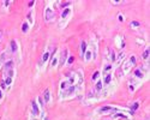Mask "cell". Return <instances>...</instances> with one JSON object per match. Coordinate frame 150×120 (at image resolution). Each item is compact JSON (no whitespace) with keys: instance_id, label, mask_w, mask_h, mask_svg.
<instances>
[{"instance_id":"11","label":"cell","mask_w":150,"mask_h":120,"mask_svg":"<svg viewBox=\"0 0 150 120\" xmlns=\"http://www.w3.org/2000/svg\"><path fill=\"white\" fill-rule=\"evenodd\" d=\"M43 100H45L46 103H48L49 101H51V94H49V90L48 89H46L45 92H43Z\"/></svg>"},{"instance_id":"18","label":"cell","mask_w":150,"mask_h":120,"mask_svg":"<svg viewBox=\"0 0 150 120\" xmlns=\"http://www.w3.org/2000/svg\"><path fill=\"white\" fill-rule=\"evenodd\" d=\"M109 53H110V60L112 61H115V59H117V56H115V53H114V51L113 49H109Z\"/></svg>"},{"instance_id":"25","label":"cell","mask_w":150,"mask_h":120,"mask_svg":"<svg viewBox=\"0 0 150 120\" xmlns=\"http://www.w3.org/2000/svg\"><path fill=\"white\" fill-rule=\"evenodd\" d=\"M28 18H29V22H30V23H33V18H31V11H30L29 13H28Z\"/></svg>"},{"instance_id":"3","label":"cell","mask_w":150,"mask_h":120,"mask_svg":"<svg viewBox=\"0 0 150 120\" xmlns=\"http://www.w3.org/2000/svg\"><path fill=\"white\" fill-rule=\"evenodd\" d=\"M69 58V51L67 49H64L61 52V54H60V58H59V64L62 66L65 64V61H66V59Z\"/></svg>"},{"instance_id":"17","label":"cell","mask_w":150,"mask_h":120,"mask_svg":"<svg viewBox=\"0 0 150 120\" xmlns=\"http://www.w3.org/2000/svg\"><path fill=\"white\" fill-rule=\"evenodd\" d=\"M110 70H112V64H106L105 68H103V72L105 73H108V72H110Z\"/></svg>"},{"instance_id":"20","label":"cell","mask_w":150,"mask_h":120,"mask_svg":"<svg viewBox=\"0 0 150 120\" xmlns=\"http://www.w3.org/2000/svg\"><path fill=\"white\" fill-rule=\"evenodd\" d=\"M58 63H59V58L58 56H54L53 58V61H52V67H55L58 65Z\"/></svg>"},{"instance_id":"12","label":"cell","mask_w":150,"mask_h":120,"mask_svg":"<svg viewBox=\"0 0 150 120\" xmlns=\"http://www.w3.org/2000/svg\"><path fill=\"white\" fill-rule=\"evenodd\" d=\"M11 51L13 52V53H16V52L18 51V46H17V42H16L15 40L11 41Z\"/></svg>"},{"instance_id":"21","label":"cell","mask_w":150,"mask_h":120,"mask_svg":"<svg viewBox=\"0 0 150 120\" xmlns=\"http://www.w3.org/2000/svg\"><path fill=\"white\" fill-rule=\"evenodd\" d=\"M138 107H139V102H134L133 104H131V109L136 111V109H138Z\"/></svg>"},{"instance_id":"22","label":"cell","mask_w":150,"mask_h":120,"mask_svg":"<svg viewBox=\"0 0 150 120\" xmlns=\"http://www.w3.org/2000/svg\"><path fill=\"white\" fill-rule=\"evenodd\" d=\"M131 27H132V28L139 27V22H136V20H134V22H132V23H131Z\"/></svg>"},{"instance_id":"15","label":"cell","mask_w":150,"mask_h":120,"mask_svg":"<svg viewBox=\"0 0 150 120\" xmlns=\"http://www.w3.org/2000/svg\"><path fill=\"white\" fill-rule=\"evenodd\" d=\"M93 56V53H91V49H88L85 52V61H89Z\"/></svg>"},{"instance_id":"14","label":"cell","mask_w":150,"mask_h":120,"mask_svg":"<svg viewBox=\"0 0 150 120\" xmlns=\"http://www.w3.org/2000/svg\"><path fill=\"white\" fill-rule=\"evenodd\" d=\"M102 90V82L101 80H98L97 83H96V87H95V91L96 92H100Z\"/></svg>"},{"instance_id":"5","label":"cell","mask_w":150,"mask_h":120,"mask_svg":"<svg viewBox=\"0 0 150 120\" xmlns=\"http://www.w3.org/2000/svg\"><path fill=\"white\" fill-rule=\"evenodd\" d=\"M112 111H117V108L112 107V106H105V107H102V108H100L97 112H98V113H107V112H112Z\"/></svg>"},{"instance_id":"10","label":"cell","mask_w":150,"mask_h":120,"mask_svg":"<svg viewBox=\"0 0 150 120\" xmlns=\"http://www.w3.org/2000/svg\"><path fill=\"white\" fill-rule=\"evenodd\" d=\"M11 68H13V61H12V60H8V61H6L5 65H4V71L6 72Z\"/></svg>"},{"instance_id":"1","label":"cell","mask_w":150,"mask_h":120,"mask_svg":"<svg viewBox=\"0 0 150 120\" xmlns=\"http://www.w3.org/2000/svg\"><path fill=\"white\" fill-rule=\"evenodd\" d=\"M136 65V56L134 55H131L126 61L124 63V65L121 66V75H127L129 73V71Z\"/></svg>"},{"instance_id":"26","label":"cell","mask_w":150,"mask_h":120,"mask_svg":"<svg viewBox=\"0 0 150 120\" xmlns=\"http://www.w3.org/2000/svg\"><path fill=\"white\" fill-rule=\"evenodd\" d=\"M3 97V94H1V90H0V99Z\"/></svg>"},{"instance_id":"23","label":"cell","mask_w":150,"mask_h":120,"mask_svg":"<svg viewBox=\"0 0 150 120\" xmlns=\"http://www.w3.org/2000/svg\"><path fill=\"white\" fill-rule=\"evenodd\" d=\"M98 75H100V72H98V71H96L95 73L93 75V79H94V80H96V79H97V77H98Z\"/></svg>"},{"instance_id":"9","label":"cell","mask_w":150,"mask_h":120,"mask_svg":"<svg viewBox=\"0 0 150 120\" xmlns=\"http://www.w3.org/2000/svg\"><path fill=\"white\" fill-rule=\"evenodd\" d=\"M49 55H51V54H49V52H46V53H45V54L42 55V58H41V60H40V63H39V65H40V66H41V65H45V64H46V61L48 60Z\"/></svg>"},{"instance_id":"6","label":"cell","mask_w":150,"mask_h":120,"mask_svg":"<svg viewBox=\"0 0 150 120\" xmlns=\"http://www.w3.org/2000/svg\"><path fill=\"white\" fill-rule=\"evenodd\" d=\"M70 15H71V7L64 8V10H62V12H61V19H66Z\"/></svg>"},{"instance_id":"7","label":"cell","mask_w":150,"mask_h":120,"mask_svg":"<svg viewBox=\"0 0 150 120\" xmlns=\"http://www.w3.org/2000/svg\"><path fill=\"white\" fill-rule=\"evenodd\" d=\"M134 77L137 78V79H142L143 77H144V73H143V71H142V68L141 67H138V68H136L134 70Z\"/></svg>"},{"instance_id":"16","label":"cell","mask_w":150,"mask_h":120,"mask_svg":"<svg viewBox=\"0 0 150 120\" xmlns=\"http://www.w3.org/2000/svg\"><path fill=\"white\" fill-rule=\"evenodd\" d=\"M28 30H29V24H28L27 22H24V23L22 24V31H23V32H28Z\"/></svg>"},{"instance_id":"24","label":"cell","mask_w":150,"mask_h":120,"mask_svg":"<svg viewBox=\"0 0 150 120\" xmlns=\"http://www.w3.org/2000/svg\"><path fill=\"white\" fill-rule=\"evenodd\" d=\"M73 60H74L73 56H69V58H67V63H69V64H72V63H73Z\"/></svg>"},{"instance_id":"8","label":"cell","mask_w":150,"mask_h":120,"mask_svg":"<svg viewBox=\"0 0 150 120\" xmlns=\"http://www.w3.org/2000/svg\"><path fill=\"white\" fill-rule=\"evenodd\" d=\"M103 82H105L106 85H109V83L112 82V72H108V73H105Z\"/></svg>"},{"instance_id":"4","label":"cell","mask_w":150,"mask_h":120,"mask_svg":"<svg viewBox=\"0 0 150 120\" xmlns=\"http://www.w3.org/2000/svg\"><path fill=\"white\" fill-rule=\"evenodd\" d=\"M31 114H33L34 116H37V115L40 114L39 106L36 104V102H35V101H33V103H31Z\"/></svg>"},{"instance_id":"19","label":"cell","mask_w":150,"mask_h":120,"mask_svg":"<svg viewBox=\"0 0 150 120\" xmlns=\"http://www.w3.org/2000/svg\"><path fill=\"white\" fill-rule=\"evenodd\" d=\"M149 53H150V51H149V48H146V49L144 51V53H143V59H144V60L149 59Z\"/></svg>"},{"instance_id":"13","label":"cell","mask_w":150,"mask_h":120,"mask_svg":"<svg viewBox=\"0 0 150 120\" xmlns=\"http://www.w3.org/2000/svg\"><path fill=\"white\" fill-rule=\"evenodd\" d=\"M85 52H86V42L82 41V43H81V54L83 55V54H85Z\"/></svg>"},{"instance_id":"2","label":"cell","mask_w":150,"mask_h":120,"mask_svg":"<svg viewBox=\"0 0 150 120\" xmlns=\"http://www.w3.org/2000/svg\"><path fill=\"white\" fill-rule=\"evenodd\" d=\"M45 18H46V20H47V22H49L51 19H53V18H54V11H53V8H52L51 6H47V7H46Z\"/></svg>"}]
</instances>
